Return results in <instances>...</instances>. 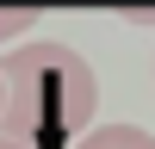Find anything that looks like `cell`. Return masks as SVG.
<instances>
[{
    "label": "cell",
    "instance_id": "6da1fadb",
    "mask_svg": "<svg viewBox=\"0 0 155 149\" xmlns=\"http://www.w3.org/2000/svg\"><path fill=\"white\" fill-rule=\"evenodd\" d=\"M6 74V137L25 149H68L93 118V68L68 44H25L0 62Z\"/></svg>",
    "mask_w": 155,
    "mask_h": 149
},
{
    "label": "cell",
    "instance_id": "7a4b0ae2",
    "mask_svg": "<svg viewBox=\"0 0 155 149\" xmlns=\"http://www.w3.org/2000/svg\"><path fill=\"white\" fill-rule=\"evenodd\" d=\"M74 149H155L149 131H137V124H99L93 137H81Z\"/></svg>",
    "mask_w": 155,
    "mask_h": 149
},
{
    "label": "cell",
    "instance_id": "3957f363",
    "mask_svg": "<svg viewBox=\"0 0 155 149\" xmlns=\"http://www.w3.org/2000/svg\"><path fill=\"white\" fill-rule=\"evenodd\" d=\"M37 19H44L37 6H0V44H6V37H19L25 25H37Z\"/></svg>",
    "mask_w": 155,
    "mask_h": 149
},
{
    "label": "cell",
    "instance_id": "277c9868",
    "mask_svg": "<svg viewBox=\"0 0 155 149\" xmlns=\"http://www.w3.org/2000/svg\"><path fill=\"white\" fill-rule=\"evenodd\" d=\"M124 19H130V25H155V12H137V6H130Z\"/></svg>",
    "mask_w": 155,
    "mask_h": 149
},
{
    "label": "cell",
    "instance_id": "5b68a950",
    "mask_svg": "<svg viewBox=\"0 0 155 149\" xmlns=\"http://www.w3.org/2000/svg\"><path fill=\"white\" fill-rule=\"evenodd\" d=\"M0 149H25V143H19V137H6V131H0Z\"/></svg>",
    "mask_w": 155,
    "mask_h": 149
},
{
    "label": "cell",
    "instance_id": "8992f818",
    "mask_svg": "<svg viewBox=\"0 0 155 149\" xmlns=\"http://www.w3.org/2000/svg\"><path fill=\"white\" fill-rule=\"evenodd\" d=\"M0 118H6V74H0Z\"/></svg>",
    "mask_w": 155,
    "mask_h": 149
}]
</instances>
